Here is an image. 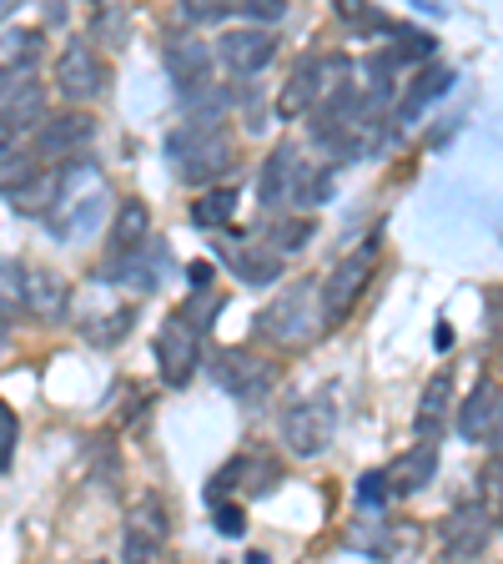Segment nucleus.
<instances>
[{"mask_svg": "<svg viewBox=\"0 0 503 564\" xmlns=\"http://www.w3.org/2000/svg\"><path fill=\"white\" fill-rule=\"evenodd\" d=\"M297 162H303V152H297V147H277V152L262 162V176H258V202H262V212H277V207H287V202H293Z\"/></svg>", "mask_w": 503, "mask_h": 564, "instance_id": "19", "label": "nucleus"}, {"mask_svg": "<svg viewBox=\"0 0 503 564\" xmlns=\"http://www.w3.org/2000/svg\"><path fill=\"white\" fill-rule=\"evenodd\" d=\"M448 403H453V373H434L418 399V438L438 444V434H444V423H448Z\"/></svg>", "mask_w": 503, "mask_h": 564, "instance_id": "21", "label": "nucleus"}, {"mask_svg": "<svg viewBox=\"0 0 503 564\" xmlns=\"http://www.w3.org/2000/svg\"><path fill=\"white\" fill-rule=\"evenodd\" d=\"M211 373H217L222 393H232L237 403H262L272 388H277V368L247 348H227L222 358L211 364Z\"/></svg>", "mask_w": 503, "mask_h": 564, "instance_id": "8", "label": "nucleus"}, {"mask_svg": "<svg viewBox=\"0 0 503 564\" xmlns=\"http://www.w3.org/2000/svg\"><path fill=\"white\" fill-rule=\"evenodd\" d=\"M448 86H453V70H448V66L418 70V76H413V86H408V96H403V101H398V121H418V111H423V106L434 101V96H444Z\"/></svg>", "mask_w": 503, "mask_h": 564, "instance_id": "24", "label": "nucleus"}, {"mask_svg": "<svg viewBox=\"0 0 503 564\" xmlns=\"http://www.w3.org/2000/svg\"><path fill=\"white\" fill-rule=\"evenodd\" d=\"M342 76H348V56H307V61H297L293 82H287V91H282V101H277L282 117H313L317 106L342 86Z\"/></svg>", "mask_w": 503, "mask_h": 564, "instance_id": "6", "label": "nucleus"}, {"mask_svg": "<svg viewBox=\"0 0 503 564\" xmlns=\"http://www.w3.org/2000/svg\"><path fill=\"white\" fill-rule=\"evenodd\" d=\"M338 15H342L348 25H387L378 11H368L363 0H338Z\"/></svg>", "mask_w": 503, "mask_h": 564, "instance_id": "35", "label": "nucleus"}, {"mask_svg": "<svg viewBox=\"0 0 503 564\" xmlns=\"http://www.w3.org/2000/svg\"><path fill=\"white\" fill-rule=\"evenodd\" d=\"M166 162L187 187H207L222 172H232L237 147L222 131V117H187L166 137Z\"/></svg>", "mask_w": 503, "mask_h": 564, "instance_id": "1", "label": "nucleus"}, {"mask_svg": "<svg viewBox=\"0 0 503 564\" xmlns=\"http://www.w3.org/2000/svg\"><path fill=\"white\" fill-rule=\"evenodd\" d=\"M56 192H61V172H46V166H35V172L25 176L21 187L11 192V207L25 212V217H46L51 202H56Z\"/></svg>", "mask_w": 503, "mask_h": 564, "instance_id": "22", "label": "nucleus"}, {"mask_svg": "<svg viewBox=\"0 0 503 564\" xmlns=\"http://www.w3.org/2000/svg\"><path fill=\"white\" fill-rule=\"evenodd\" d=\"M15 6H21V0H0V21H6V11H15Z\"/></svg>", "mask_w": 503, "mask_h": 564, "instance_id": "40", "label": "nucleus"}, {"mask_svg": "<svg viewBox=\"0 0 503 564\" xmlns=\"http://www.w3.org/2000/svg\"><path fill=\"white\" fill-rule=\"evenodd\" d=\"M106 202H111V192H106L101 166L70 156V162H61V192H56V202H51L46 217H51V227H56L61 242H81L86 232L101 227Z\"/></svg>", "mask_w": 503, "mask_h": 564, "instance_id": "2", "label": "nucleus"}, {"mask_svg": "<svg viewBox=\"0 0 503 564\" xmlns=\"http://www.w3.org/2000/svg\"><path fill=\"white\" fill-rule=\"evenodd\" d=\"M358 499H363V505H383V499H387V479H383V474H363Z\"/></svg>", "mask_w": 503, "mask_h": 564, "instance_id": "36", "label": "nucleus"}, {"mask_svg": "<svg viewBox=\"0 0 503 564\" xmlns=\"http://www.w3.org/2000/svg\"><path fill=\"white\" fill-rule=\"evenodd\" d=\"M187 278H192V288H207V282H211V268H207V262H192Z\"/></svg>", "mask_w": 503, "mask_h": 564, "instance_id": "38", "label": "nucleus"}, {"mask_svg": "<svg viewBox=\"0 0 503 564\" xmlns=\"http://www.w3.org/2000/svg\"><path fill=\"white\" fill-rule=\"evenodd\" d=\"M499 403H503V388L493 383V378H479V383L469 388V399L458 403V434H463V444H489Z\"/></svg>", "mask_w": 503, "mask_h": 564, "instance_id": "16", "label": "nucleus"}, {"mask_svg": "<svg viewBox=\"0 0 503 564\" xmlns=\"http://www.w3.org/2000/svg\"><path fill=\"white\" fill-rule=\"evenodd\" d=\"M166 534H172V524H166V509H162V499L156 494H146L136 505V514H131V524H127V560H152V554H162V544H166Z\"/></svg>", "mask_w": 503, "mask_h": 564, "instance_id": "17", "label": "nucleus"}, {"mask_svg": "<svg viewBox=\"0 0 503 564\" xmlns=\"http://www.w3.org/2000/svg\"><path fill=\"white\" fill-rule=\"evenodd\" d=\"M313 232H317V227H313V217H287V223H277V227H272V237H267V242L277 247V252H303V247L313 242Z\"/></svg>", "mask_w": 503, "mask_h": 564, "instance_id": "28", "label": "nucleus"}, {"mask_svg": "<svg viewBox=\"0 0 503 564\" xmlns=\"http://www.w3.org/2000/svg\"><path fill=\"white\" fill-rule=\"evenodd\" d=\"M152 352H156V373H162L166 388L192 383V373H197V364H201V328H192L182 313H172L162 328H156Z\"/></svg>", "mask_w": 503, "mask_h": 564, "instance_id": "7", "label": "nucleus"}, {"mask_svg": "<svg viewBox=\"0 0 503 564\" xmlns=\"http://www.w3.org/2000/svg\"><path fill=\"white\" fill-rule=\"evenodd\" d=\"M489 540H493V524H489V509L479 505L448 514L444 529H438V544H444L448 560H473V554L489 550Z\"/></svg>", "mask_w": 503, "mask_h": 564, "instance_id": "14", "label": "nucleus"}, {"mask_svg": "<svg viewBox=\"0 0 503 564\" xmlns=\"http://www.w3.org/2000/svg\"><path fill=\"white\" fill-rule=\"evenodd\" d=\"M378 237H368L358 252H348V258L338 262V268L328 272V282L317 288V297H322V328H332V323H342V317L352 313V303L368 293V282H373L378 272Z\"/></svg>", "mask_w": 503, "mask_h": 564, "instance_id": "5", "label": "nucleus"}, {"mask_svg": "<svg viewBox=\"0 0 503 564\" xmlns=\"http://www.w3.org/2000/svg\"><path fill=\"white\" fill-rule=\"evenodd\" d=\"M211 524H217V534H227V540H237V534H242L247 529V514L237 505H222V499H217V519H211Z\"/></svg>", "mask_w": 503, "mask_h": 564, "instance_id": "34", "label": "nucleus"}, {"mask_svg": "<svg viewBox=\"0 0 503 564\" xmlns=\"http://www.w3.org/2000/svg\"><path fill=\"white\" fill-rule=\"evenodd\" d=\"M15 438H21V419L11 413V403L0 399V474L11 469V458H15Z\"/></svg>", "mask_w": 503, "mask_h": 564, "instance_id": "32", "label": "nucleus"}, {"mask_svg": "<svg viewBox=\"0 0 503 564\" xmlns=\"http://www.w3.org/2000/svg\"><path fill=\"white\" fill-rule=\"evenodd\" d=\"M434 474H438V444L418 438L408 454H398L393 464H387L383 479H387V494H423L428 484H434Z\"/></svg>", "mask_w": 503, "mask_h": 564, "instance_id": "18", "label": "nucleus"}, {"mask_svg": "<svg viewBox=\"0 0 503 564\" xmlns=\"http://www.w3.org/2000/svg\"><path fill=\"white\" fill-rule=\"evenodd\" d=\"M211 51H217V61H222L232 76H242L247 82V76H258V70L277 56V35H272L262 21L258 25H237V31L217 35V46Z\"/></svg>", "mask_w": 503, "mask_h": 564, "instance_id": "9", "label": "nucleus"}, {"mask_svg": "<svg viewBox=\"0 0 503 564\" xmlns=\"http://www.w3.org/2000/svg\"><path fill=\"white\" fill-rule=\"evenodd\" d=\"M35 166H41V162H35V156H25V152H21V156H15V152H11V156H0V192L11 197V192L21 187V182L35 172Z\"/></svg>", "mask_w": 503, "mask_h": 564, "instance_id": "30", "label": "nucleus"}, {"mask_svg": "<svg viewBox=\"0 0 503 564\" xmlns=\"http://www.w3.org/2000/svg\"><path fill=\"white\" fill-rule=\"evenodd\" d=\"M489 444L499 448V464H503V403H499V419H493V434H489Z\"/></svg>", "mask_w": 503, "mask_h": 564, "instance_id": "39", "label": "nucleus"}, {"mask_svg": "<svg viewBox=\"0 0 503 564\" xmlns=\"http://www.w3.org/2000/svg\"><path fill=\"white\" fill-rule=\"evenodd\" d=\"M222 262L242 282H252V288H267V282L282 278V252L272 242H237L222 252Z\"/></svg>", "mask_w": 503, "mask_h": 564, "instance_id": "20", "label": "nucleus"}, {"mask_svg": "<svg viewBox=\"0 0 503 564\" xmlns=\"http://www.w3.org/2000/svg\"><path fill=\"white\" fill-rule=\"evenodd\" d=\"M328 197H332V166H317L313 156H303L293 176V207H317Z\"/></svg>", "mask_w": 503, "mask_h": 564, "instance_id": "25", "label": "nucleus"}, {"mask_svg": "<svg viewBox=\"0 0 503 564\" xmlns=\"http://www.w3.org/2000/svg\"><path fill=\"white\" fill-rule=\"evenodd\" d=\"M11 152H15V127L0 117V156H11Z\"/></svg>", "mask_w": 503, "mask_h": 564, "instance_id": "37", "label": "nucleus"}, {"mask_svg": "<svg viewBox=\"0 0 503 564\" xmlns=\"http://www.w3.org/2000/svg\"><path fill=\"white\" fill-rule=\"evenodd\" d=\"M217 51L207 46V41H197V35H176L172 46H166V76H172V86L182 96H197L207 91L217 76Z\"/></svg>", "mask_w": 503, "mask_h": 564, "instance_id": "11", "label": "nucleus"}, {"mask_svg": "<svg viewBox=\"0 0 503 564\" xmlns=\"http://www.w3.org/2000/svg\"><path fill=\"white\" fill-rule=\"evenodd\" d=\"M56 86L66 101H96V96L106 91V66L101 56H96L86 41H76V46L61 51L56 61Z\"/></svg>", "mask_w": 503, "mask_h": 564, "instance_id": "12", "label": "nucleus"}, {"mask_svg": "<svg viewBox=\"0 0 503 564\" xmlns=\"http://www.w3.org/2000/svg\"><path fill=\"white\" fill-rule=\"evenodd\" d=\"M91 141H96V121L86 111H61V117L35 121V156H46V162H70Z\"/></svg>", "mask_w": 503, "mask_h": 564, "instance_id": "10", "label": "nucleus"}, {"mask_svg": "<svg viewBox=\"0 0 503 564\" xmlns=\"http://www.w3.org/2000/svg\"><path fill=\"white\" fill-rule=\"evenodd\" d=\"M232 212H237V192L232 187H211L207 197L192 207V217H197L201 227H227L232 223Z\"/></svg>", "mask_w": 503, "mask_h": 564, "instance_id": "27", "label": "nucleus"}, {"mask_svg": "<svg viewBox=\"0 0 503 564\" xmlns=\"http://www.w3.org/2000/svg\"><path fill=\"white\" fill-rule=\"evenodd\" d=\"M15 297H21V307L31 317H41V323H56V317H66V303H70L66 282H61L56 272H46V268L21 272V282H15Z\"/></svg>", "mask_w": 503, "mask_h": 564, "instance_id": "15", "label": "nucleus"}, {"mask_svg": "<svg viewBox=\"0 0 503 564\" xmlns=\"http://www.w3.org/2000/svg\"><path fill=\"white\" fill-rule=\"evenodd\" d=\"M146 232H152V212H146V202L127 197L117 207V223H111V252H131V247H141Z\"/></svg>", "mask_w": 503, "mask_h": 564, "instance_id": "23", "label": "nucleus"}, {"mask_svg": "<svg viewBox=\"0 0 503 564\" xmlns=\"http://www.w3.org/2000/svg\"><path fill=\"white\" fill-rule=\"evenodd\" d=\"M277 434H282V444L293 448L297 458L328 454L332 438H338V403L322 399V393L287 403V409H282V419H277Z\"/></svg>", "mask_w": 503, "mask_h": 564, "instance_id": "4", "label": "nucleus"}, {"mask_svg": "<svg viewBox=\"0 0 503 564\" xmlns=\"http://www.w3.org/2000/svg\"><path fill=\"white\" fill-rule=\"evenodd\" d=\"M0 117L11 127H35L46 117V91L31 76V66H6L0 70Z\"/></svg>", "mask_w": 503, "mask_h": 564, "instance_id": "13", "label": "nucleus"}, {"mask_svg": "<svg viewBox=\"0 0 503 564\" xmlns=\"http://www.w3.org/2000/svg\"><path fill=\"white\" fill-rule=\"evenodd\" d=\"M258 333L277 348H303L322 333V297H317L313 282H297V288H282L258 317Z\"/></svg>", "mask_w": 503, "mask_h": 564, "instance_id": "3", "label": "nucleus"}, {"mask_svg": "<svg viewBox=\"0 0 503 564\" xmlns=\"http://www.w3.org/2000/svg\"><path fill=\"white\" fill-rule=\"evenodd\" d=\"M41 51H46L41 31H6L0 35V61H6V66H31V61H41Z\"/></svg>", "mask_w": 503, "mask_h": 564, "instance_id": "26", "label": "nucleus"}, {"mask_svg": "<svg viewBox=\"0 0 503 564\" xmlns=\"http://www.w3.org/2000/svg\"><path fill=\"white\" fill-rule=\"evenodd\" d=\"M182 15L197 25H217L232 15V0H182Z\"/></svg>", "mask_w": 503, "mask_h": 564, "instance_id": "31", "label": "nucleus"}, {"mask_svg": "<svg viewBox=\"0 0 503 564\" xmlns=\"http://www.w3.org/2000/svg\"><path fill=\"white\" fill-rule=\"evenodd\" d=\"M287 0H232V15H252V21H282Z\"/></svg>", "mask_w": 503, "mask_h": 564, "instance_id": "33", "label": "nucleus"}, {"mask_svg": "<svg viewBox=\"0 0 503 564\" xmlns=\"http://www.w3.org/2000/svg\"><path fill=\"white\" fill-rule=\"evenodd\" d=\"M217 313H222V297L211 293V288H192V303L182 307V317H187L192 328L207 333V328H211V317H217Z\"/></svg>", "mask_w": 503, "mask_h": 564, "instance_id": "29", "label": "nucleus"}]
</instances>
